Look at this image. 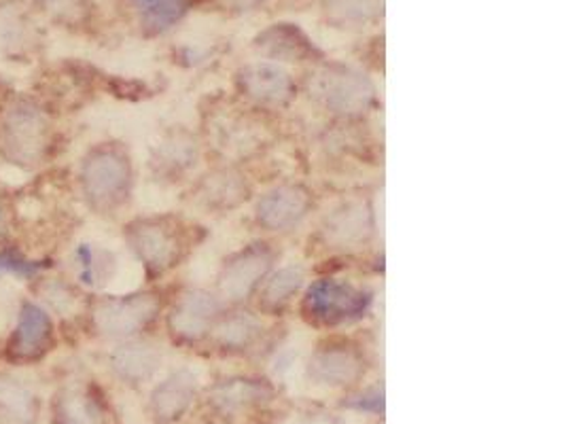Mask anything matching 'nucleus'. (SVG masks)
Returning <instances> with one entry per match:
<instances>
[{"instance_id": "28", "label": "nucleus", "mask_w": 566, "mask_h": 424, "mask_svg": "<svg viewBox=\"0 0 566 424\" xmlns=\"http://www.w3.org/2000/svg\"><path fill=\"white\" fill-rule=\"evenodd\" d=\"M34 4L52 20L66 26H75L86 20L88 0H34Z\"/></svg>"}, {"instance_id": "31", "label": "nucleus", "mask_w": 566, "mask_h": 424, "mask_svg": "<svg viewBox=\"0 0 566 424\" xmlns=\"http://www.w3.org/2000/svg\"><path fill=\"white\" fill-rule=\"evenodd\" d=\"M13 230V211L7 200L0 198V244L7 243Z\"/></svg>"}, {"instance_id": "23", "label": "nucleus", "mask_w": 566, "mask_h": 424, "mask_svg": "<svg viewBox=\"0 0 566 424\" xmlns=\"http://www.w3.org/2000/svg\"><path fill=\"white\" fill-rule=\"evenodd\" d=\"M141 24L151 32L168 31L189 9V0H132Z\"/></svg>"}, {"instance_id": "6", "label": "nucleus", "mask_w": 566, "mask_h": 424, "mask_svg": "<svg viewBox=\"0 0 566 424\" xmlns=\"http://www.w3.org/2000/svg\"><path fill=\"white\" fill-rule=\"evenodd\" d=\"M125 241L153 276L168 272L179 261V230L168 219H138L130 223Z\"/></svg>"}, {"instance_id": "17", "label": "nucleus", "mask_w": 566, "mask_h": 424, "mask_svg": "<svg viewBox=\"0 0 566 424\" xmlns=\"http://www.w3.org/2000/svg\"><path fill=\"white\" fill-rule=\"evenodd\" d=\"M38 397L11 373H0V424H36Z\"/></svg>"}, {"instance_id": "9", "label": "nucleus", "mask_w": 566, "mask_h": 424, "mask_svg": "<svg viewBox=\"0 0 566 424\" xmlns=\"http://www.w3.org/2000/svg\"><path fill=\"white\" fill-rule=\"evenodd\" d=\"M223 316V305L209 291H187L168 316V330L180 342H200L214 330Z\"/></svg>"}, {"instance_id": "4", "label": "nucleus", "mask_w": 566, "mask_h": 424, "mask_svg": "<svg viewBox=\"0 0 566 424\" xmlns=\"http://www.w3.org/2000/svg\"><path fill=\"white\" fill-rule=\"evenodd\" d=\"M310 91L329 111L346 118L367 113L376 102L374 83L363 72L344 64L323 66L312 77Z\"/></svg>"}, {"instance_id": "3", "label": "nucleus", "mask_w": 566, "mask_h": 424, "mask_svg": "<svg viewBox=\"0 0 566 424\" xmlns=\"http://www.w3.org/2000/svg\"><path fill=\"white\" fill-rule=\"evenodd\" d=\"M371 305V295L351 282L323 278L310 284L301 310L314 325L340 327L360 321Z\"/></svg>"}, {"instance_id": "25", "label": "nucleus", "mask_w": 566, "mask_h": 424, "mask_svg": "<svg viewBox=\"0 0 566 424\" xmlns=\"http://www.w3.org/2000/svg\"><path fill=\"white\" fill-rule=\"evenodd\" d=\"M207 202L212 207H223V209H232L240 204L246 198V187L240 181V177L232 172H219L209 177V181L202 189Z\"/></svg>"}, {"instance_id": "12", "label": "nucleus", "mask_w": 566, "mask_h": 424, "mask_svg": "<svg viewBox=\"0 0 566 424\" xmlns=\"http://www.w3.org/2000/svg\"><path fill=\"white\" fill-rule=\"evenodd\" d=\"M52 423L107 424V410L91 389L64 387L52 401Z\"/></svg>"}, {"instance_id": "21", "label": "nucleus", "mask_w": 566, "mask_h": 424, "mask_svg": "<svg viewBox=\"0 0 566 424\" xmlns=\"http://www.w3.org/2000/svg\"><path fill=\"white\" fill-rule=\"evenodd\" d=\"M303 284V272L296 266H287L269 276L268 282L259 291V308L266 312H278L298 295Z\"/></svg>"}, {"instance_id": "18", "label": "nucleus", "mask_w": 566, "mask_h": 424, "mask_svg": "<svg viewBox=\"0 0 566 424\" xmlns=\"http://www.w3.org/2000/svg\"><path fill=\"white\" fill-rule=\"evenodd\" d=\"M325 234L331 243L357 246L371 234V214L363 202H348L335 209L325 221Z\"/></svg>"}, {"instance_id": "5", "label": "nucleus", "mask_w": 566, "mask_h": 424, "mask_svg": "<svg viewBox=\"0 0 566 424\" xmlns=\"http://www.w3.org/2000/svg\"><path fill=\"white\" fill-rule=\"evenodd\" d=\"M162 302L153 293L102 298L91 308V325L102 337L127 339L155 321Z\"/></svg>"}, {"instance_id": "13", "label": "nucleus", "mask_w": 566, "mask_h": 424, "mask_svg": "<svg viewBox=\"0 0 566 424\" xmlns=\"http://www.w3.org/2000/svg\"><path fill=\"white\" fill-rule=\"evenodd\" d=\"M196 397V378L189 371H177L166 378L151 394V412L157 423H175L191 408Z\"/></svg>"}, {"instance_id": "16", "label": "nucleus", "mask_w": 566, "mask_h": 424, "mask_svg": "<svg viewBox=\"0 0 566 424\" xmlns=\"http://www.w3.org/2000/svg\"><path fill=\"white\" fill-rule=\"evenodd\" d=\"M310 371L319 382L340 387V384H348V382L357 380L358 376L363 373V361H360L357 350H353L348 346L331 344L314 355V359L310 364Z\"/></svg>"}, {"instance_id": "14", "label": "nucleus", "mask_w": 566, "mask_h": 424, "mask_svg": "<svg viewBox=\"0 0 566 424\" xmlns=\"http://www.w3.org/2000/svg\"><path fill=\"white\" fill-rule=\"evenodd\" d=\"M257 47L274 60L301 62L319 56V49L293 24H274L257 36Z\"/></svg>"}, {"instance_id": "2", "label": "nucleus", "mask_w": 566, "mask_h": 424, "mask_svg": "<svg viewBox=\"0 0 566 424\" xmlns=\"http://www.w3.org/2000/svg\"><path fill=\"white\" fill-rule=\"evenodd\" d=\"M132 187V164L127 153L118 145L93 147L81 164V189L91 209L115 211Z\"/></svg>"}, {"instance_id": "27", "label": "nucleus", "mask_w": 566, "mask_h": 424, "mask_svg": "<svg viewBox=\"0 0 566 424\" xmlns=\"http://www.w3.org/2000/svg\"><path fill=\"white\" fill-rule=\"evenodd\" d=\"M111 255L104 250H96L91 244H79L75 250V261L79 270V282L86 287H98L102 278H107Z\"/></svg>"}, {"instance_id": "11", "label": "nucleus", "mask_w": 566, "mask_h": 424, "mask_svg": "<svg viewBox=\"0 0 566 424\" xmlns=\"http://www.w3.org/2000/svg\"><path fill=\"white\" fill-rule=\"evenodd\" d=\"M238 88L246 98L262 107H285L293 98L296 88L291 77L274 64H251L242 68L238 75Z\"/></svg>"}, {"instance_id": "26", "label": "nucleus", "mask_w": 566, "mask_h": 424, "mask_svg": "<svg viewBox=\"0 0 566 424\" xmlns=\"http://www.w3.org/2000/svg\"><path fill=\"white\" fill-rule=\"evenodd\" d=\"M47 268H52L49 261L31 259L18 246H2L0 248V278L11 274V276L22 278V280H34Z\"/></svg>"}, {"instance_id": "29", "label": "nucleus", "mask_w": 566, "mask_h": 424, "mask_svg": "<svg viewBox=\"0 0 566 424\" xmlns=\"http://www.w3.org/2000/svg\"><path fill=\"white\" fill-rule=\"evenodd\" d=\"M34 280H38L36 282V295L47 303L52 310L66 312L75 302L73 295H70V289L60 280H54V278L52 280H41V276L34 278Z\"/></svg>"}, {"instance_id": "7", "label": "nucleus", "mask_w": 566, "mask_h": 424, "mask_svg": "<svg viewBox=\"0 0 566 424\" xmlns=\"http://www.w3.org/2000/svg\"><path fill=\"white\" fill-rule=\"evenodd\" d=\"M54 346V321L49 312L31 300L20 305L18 325L4 346L7 361L31 365L41 361Z\"/></svg>"}, {"instance_id": "30", "label": "nucleus", "mask_w": 566, "mask_h": 424, "mask_svg": "<svg viewBox=\"0 0 566 424\" xmlns=\"http://www.w3.org/2000/svg\"><path fill=\"white\" fill-rule=\"evenodd\" d=\"M348 405H351V408H357L360 412L382 414V412H385V393H382V389H369V391H365V393L355 397Z\"/></svg>"}, {"instance_id": "8", "label": "nucleus", "mask_w": 566, "mask_h": 424, "mask_svg": "<svg viewBox=\"0 0 566 424\" xmlns=\"http://www.w3.org/2000/svg\"><path fill=\"white\" fill-rule=\"evenodd\" d=\"M274 253L266 244H251L234 255L219 276V291L230 302L248 300L268 276Z\"/></svg>"}, {"instance_id": "22", "label": "nucleus", "mask_w": 566, "mask_h": 424, "mask_svg": "<svg viewBox=\"0 0 566 424\" xmlns=\"http://www.w3.org/2000/svg\"><path fill=\"white\" fill-rule=\"evenodd\" d=\"M212 332L223 348L240 350V348L251 346L257 339V335L262 332V325L255 316H251L246 312H234L232 316H221Z\"/></svg>"}, {"instance_id": "24", "label": "nucleus", "mask_w": 566, "mask_h": 424, "mask_svg": "<svg viewBox=\"0 0 566 424\" xmlns=\"http://www.w3.org/2000/svg\"><path fill=\"white\" fill-rule=\"evenodd\" d=\"M29 36V20L22 2L9 0L0 4V45L2 49H22Z\"/></svg>"}, {"instance_id": "20", "label": "nucleus", "mask_w": 566, "mask_h": 424, "mask_svg": "<svg viewBox=\"0 0 566 424\" xmlns=\"http://www.w3.org/2000/svg\"><path fill=\"white\" fill-rule=\"evenodd\" d=\"M385 13V0H328L325 15L335 26H365Z\"/></svg>"}, {"instance_id": "1", "label": "nucleus", "mask_w": 566, "mask_h": 424, "mask_svg": "<svg viewBox=\"0 0 566 424\" xmlns=\"http://www.w3.org/2000/svg\"><path fill=\"white\" fill-rule=\"evenodd\" d=\"M52 152V122L29 96L15 98L0 115V155L24 170L38 168Z\"/></svg>"}, {"instance_id": "10", "label": "nucleus", "mask_w": 566, "mask_h": 424, "mask_svg": "<svg viewBox=\"0 0 566 424\" xmlns=\"http://www.w3.org/2000/svg\"><path fill=\"white\" fill-rule=\"evenodd\" d=\"M312 209V198L301 185H280L257 202V223L268 232L296 227Z\"/></svg>"}, {"instance_id": "15", "label": "nucleus", "mask_w": 566, "mask_h": 424, "mask_svg": "<svg viewBox=\"0 0 566 424\" xmlns=\"http://www.w3.org/2000/svg\"><path fill=\"white\" fill-rule=\"evenodd\" d=\"M109 361H111V369L120 376L121 380L138 384V382L149 380L151 376L157 371L162 355L155 344L134 339V342H125L118 346L111 353Z\"/></svg>"}, {"instance_id": "32", "label": "nucleus", "mask_w": 566, "mask_h": 424, "mask_svg": "<svg viewBox=\"0 0 566 424\" xmlns=\"http://www.w3.org/2000/svg\"><path fill=\"white\" fill-rule=\"evenodd\" d=\"M234 2H236L238 7H244V9H246V7H255V4H259L262 0H234Z\"/></svg>"}, {"instance_id": "19", "label": "nucleus", "mask_w": 566, "mask_h": 424, "mask_svg": "<svg viewBox=\"0 0 566 424\" xmlns=\"http://www.w3.org/2000/svg\"><path fill=\"white\" fill-rule=\"evenodd\" d=\"M269 394H271V389L266 382L234 378V380H225V382L217 384L210 401L219 412L236 414L240 410H246V408L268 399Z\"/></svg>"}]
</instances>
